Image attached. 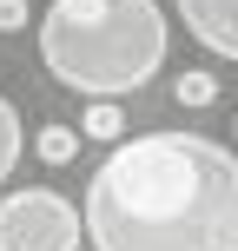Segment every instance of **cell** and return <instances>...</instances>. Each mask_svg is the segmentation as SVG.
Wrapping results in <instances>:
<instances>
[{
    "label": "cell",
    "instance_id": "cell-1",
    "mask_svg": "<svg viewBox=\"0 0 238 251\" xmlns=\"http://www.w3.org/2000/svg\"><path fill=\"white\" fill-rule=\"evenodd\" d=\"M93 251H238V152L205 132H146L86 178Z\"/></svg>",
    "mask_w": 238,
    "mask_h": 251
},
{
    "label": "cell",
    "instance_id": "cell-4",
    "mask_svg": "<svg viewBox=\"0 0 238 251\" xmlns=\"http://www.w3.org/2000/svg\"><path fill=\"white\" fill-rule=\"evenodd\" d=\"M185 33L218 60H238V0H172Z\"/></svg>",
    "mask_w": 238,
    "mask_h": 251
},
{
    "label": "cell",
    "instance_id": "cell-9",
    "mask_svg": "<svg viewBox=\"0 0 238 251\" xmlns=\"http://www.w3.org/2000/svg\"><path fill=\"white\" fill-rule=\"evenodd\" d=\"M26 26V0H0V33H20Z\"/></svg>",
    "mask_w": 238,
    "mask_h": 251
},
{
    "label": "cell",
    "instance_id": "cell-6",
    "mask_svg": "<svg viewBox=\"0 0 238 251\" xmlns=\"http://www.w3.org/2000/svg\"><path fill=\"white\" fill-rule=\"evenodd\" d=\"M20 152H26V132H20V113H13V100L0 93V185L13 178V165H20Z\"/></svg>",
    "mask_w": 238,
    "mask_h": 251
},
{
    "label": "cell",
    "instance_id": "cell-3",
    "mask_svg": "<svg viewBox=\"0 0 238 251\" xmlns=\"http://www.w3.org/2000/svg\"><path fill=\"white\" fill-rule=\"evenodd\" d=\"M86 212L47 185H20L0 199V251H79Z\"/></svg>",
    "mask_w": 238,
    "mask_h": 251
},
{
    "label": "cell",
    "instance_id": "cell-2",
    "mask_svg": "<svg viewBox=\"0 0 238 251\" xmlns=\"http://www.w3.org/2000/svg\"><path fill=\"white\" fill-rule=\"evenodd\" d=\"M172 26L159 0H53L40 13V60L79 100H126L165 66Z\"/></svg>",
    "mask_w": 238,
    "mask_h": 251
},
{
    "label": "cell",
    "instance_id": "cell-7",
    "mask_svg": "<svg viewBox=\"0 0 238 251\" xmlns=\"http://www.w3.org/2000/svg\"><path fill=\"white\" fill-rule=\"evenodd\" d=\"M79 132H86V139H119V132H126L119 100H86V113H79Z\"/></svg>",
    "mask_w": 238,
    "mask_h": 251
},
{
    "label": "cell",
    "instance_id": "cell-10",
    "mask_svg": "<svg viewBox=\"0 0 238 251\" xmlns=\"http://www.w3.org/2000/svg\"><path fill=\"white\" fill-rule=\"evenodd\" d=\"M232 132H238V119H232Z\"/></svg>",
    "mask_w": 238,
    "mask_h": 251
},
{
    "label": "cell",
    "instance_id": "cell-8",
    "mask_svg": "<svg viewBox=\"0 0 238 251\" xmlns=\"http://www.w3.org/2000/svg\"><path fill=\"white\" fill-rule=\"evenodd\" d=\"M172 100H179V106H192V113H199V106H212V100H218V79H212V73H199V66H192V73H179V79H172Z\"/></svg>",
    "mask_w": 238,
    "mask_h": 251
},
{
    "label": "cell",
    "instance_id": "cell-5",
    "mask_svg": "<svg viewBox=\"0 0 238 251\" xmlns=\"http://www.w3.org/2000/svg\"><path fill=\"white\" fill-rule=\"evenodd\" d=\"M79 126H40L33 132V152H40V165H73L79 159Z\"/></svg>",
    "mask_w": 238,
    "mask_h": 251
}]
</instances>
